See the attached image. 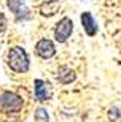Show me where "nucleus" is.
<instances>
[{"label":"nucleus","instance_id":"nucleus-1","mask_svg":"<svg viewBox=\"0 0 121 122\" xmlns=\"http://www.w3.org/2000/svg\"><path fill=\"white\" fill-rule=\"evenodd\" d=\"M8 65L16 73H24L29 70V57L23 48H11L8 52Z\"/></svg>","mask_w":121,"mask_h":122},{"label":"nucleus","instance_id":"nucleus-2","mask_svg":"<svg viewBox=\"0 0 121 122\" xmlns=\"http://www.w3.org/2000/svg\"><path fill=\"white\" fill-rule=\"evenodd\" d=\"M23 108V98L14 92H3L0 95V109L5 113L19 111Z\"/></svg>","mask_w":121,"mask_h":122},{"label":"nucleus","instance_id":"nucleus-3","mask_svg":"<svg viewBox=\"0 0 121 122\" xmlns=\"http://www.w3.org/2000/svg\"><path fill=\"white\" fill-rule=\"evenodd\" d=\"M72 32H73V22H72V19L62 18L58 22L56 29H54V36H56V40H58L59 43H65V41L69 40V36L72 35Z\"/></svg>","mask_w":121,"mask_h":122},{"label":"nucleus","instance_id":"nucleus-4","mask_svg":"<svg viewBox=\"0 0 121 122\" xmlns=\"http://www.w3.org/2000/svg\"><path fill=\"white\" fill-rule=\"evenodd\" d=\"M8 8L14 13V18H16V22H21V21H27L30 18V11L26 5L21 2V0H8L6 2Z\"/></svg>","mask_w":121,"mask_h":122},{"label":"nucleus","instance_id":"nucleus-5","mask_svg":"<svg viewBox=\"0 0 121 122\" xmlns=\"http://www.w3.org/2000/svg\"><path fill=\"white\" fill-rule=\"evenodd\" d=\"M34 89H35V98L37 102H46V100L51 98V86H49L46 81L43 79H35V84H34Z\"/></svg>","mask_w":121,"mask_h":122},{"label":"nucleus","instance_id":"nucleus-6","mask_svg":"<svg viewBox=\"0 0 121 122\" xmlns=\"http://www.w3.org/2000/svg\"><path fill=\"white\" fill-rule=\"evenodd\" d=\"M35 52L40 56V57H43V59H49V57H53V56H54L56 48H54V45H53V41H51V40L43 38V40H40L35 45Z\"/></svg>","mask_w":121,"mask_h":122},{"label":"nucleus","instance_id":"nucleus-7","mask_svg":"<svg viewBox=\"0 0 121 122\" xmlns=\"http://www.w3.org/2000/svg\"><path fill=\"white\" fill-rule=\"evenodd\" d=\"M81 24H83V29H85L88 36H94L97 33V24H96V21H94L91 13L85 11V13L81 14Z\"/></svg>","mask_w":121,"mask_h":122},{"label":"nucleus","instance_id":"nucleus-8","mask_svg":"<svg viewBox=\"0 0 121 122\" xmlns=\"http://www.w3.org/2000/svg\"><path fill=\"white\" fill-rule=\"evenodd\" d=\"M59 6H61V2L59 0H48L40 6V13L43 16H53L59 11Z\"/></svg>","mask_w":121,"mask_h":122},{"label":"nucleus","instance_id":"nucleus-9","mask_svg":"<svg viewBox=\"0 0 121 122\" xmlns=\"http://www.w3.org/2000/svg\"><path fill=\"white\" fill-rule=\"evenodd\" d=\"M58 81L62 82V84H70L72 81H75V71L67 67H61V70L58 73Z\"/></svg>","mask_w":121,"mask_h":122},{"label":"nucleus","instance_id":"nucleus-10","mask_svg":"<svg viewBox=\"0 0 121 122\" xmlns=\"http://www.w3.org/2000/svg\"><path fill=\"white\" fill-rule=\"evenodd\" d=\"M34 121L35 122H48L49 116H48V113H46V109L45 108H37L35 114H34Z\"/></svg>","mask_w":121,"mask_h":122},{"label":"nucleus","instance_id":"nucleus-11","mask_svg":"<svg viewBox=\"0 0 121 122\" xmlns=\"http://www.w3.org/2000/svg\"><path fill=\"white\" fill-rule=\"evenodd\" d=\"M108 117L112 119V121H116L118 117H120V111H118V108H112L110 111H108Z\"/></svg>","mask_w":121,"mask_h":122},{"label":"nucleus","instance_id":"nucleus-12","mask_svg":"<svg viewBox=\"0 0 121 122\" xmlns=\"http://www.w3.org/2000/svg\"><path fill=\"white\" fill-rule=\"evenodd\" d=\"M6 29V19H5V16L2 13H0V33Z\"/></svg>","mask_w":121,"mask_h":122}]
</instances>
